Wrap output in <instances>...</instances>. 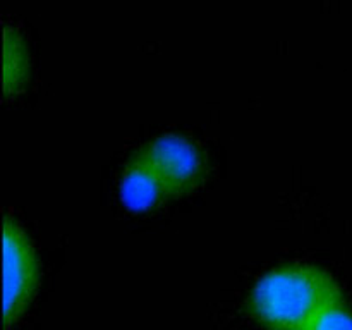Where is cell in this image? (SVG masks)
<instances>
[{
    "label": "cell",
    "mask_w": 352,
    "mask_h": 330,
    "mask_svg": "<svg viewBox=\"0 0 352 330\" xmlns=\"http://www.w3.org/2000/svg\"><path fill=\"white\" fill-rule=\"evenodd\" d=\"M38 282V260L23 227L10 217L3 222V302L6 325L23 313Z\"/></svg>",
    "instance_id": "7a4b0ae2"
},
{
    "label": "cell",
    "mask_w": 352,
    "mask_h": 330,
    "mask_svg": "<svg viewBox=\"0 0 352 330\" xmlns=\"http://www.w3.org/2000/svg\"><path fill=\"white\" fill-rule=\"evenodd\" d=\"M168 195H172V191L160 172L143 155L138 153L127 164L120 179L122 201L131 208L143 210L155 206Z\"/></svg>",
    "instance_id": "277c9868"
},
{
    "label": "cell",
    "mask_w": 352,
    "mask_h": 330,
    "mask_svg": "<svg viewBox=\"0 0 352 330\" xmlns=\"http://www.w3.org/2000/svg\"><path fill=\"white\" fill-rule=\"evenodd\" d=\"M24 55L26 52H24V45L19 34L14 31V36L10 38V33L6 30V64H10L7 65L6 74H3L6 88L21 81V76L24 74V64H26Z\"/></svg>",
    "instance_id": "5b68a950"
},
{
    "label": "cell",
    "mask_w": 352,
    "mask_h": 330,
    "mask_svg": "<svg viewBox=\"0 0 352 330\" xmlns=\"http://www.w3.org/2000/svg\"><path fill=\"white\" fill-rule=\"evenodd\" d=\"M339 284L322 267L291 261L258 278L251 313L272 330H306L329 306L342 301Z\"/></svg>",
    "instance_id": "6da1fadb"
},
{
    "label": "cell",
    "mask_w": 352,
    "mask_h": 330,
    "mask_svg": "<svg viewBox=\"0 0 352 330\" xmlns=\"http://www.w3.org/2000/svg\"><path fill=\"white\" fill-rule=\"evenodd\" d=\"M162 174L172 195L196 186L203 177V155L198 144L179 133H165L140 151Z\"/></svg>",
    "instance_id": "3957f363"
},
{
    "label": "cell",
    "mask_w": 352,
    "mask_h": 330,
    "mask_svg": "<svg viewBox=\"0 0 352 330\" xmlns=\"http://www.w3.org/2000/svg\"><path fill=\"white\" fill-rule=\"evenodd\" d=\"M306 330H352V311L346 299L329 306Z\"/></svg>",
    "instance_id": "8992f818"
}]
</instances>
